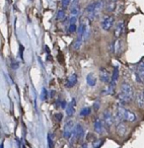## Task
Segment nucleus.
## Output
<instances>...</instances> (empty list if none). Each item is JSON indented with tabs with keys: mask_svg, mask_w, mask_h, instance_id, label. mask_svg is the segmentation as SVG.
Segmentation results:
<instances>
[{
	"mask_svg": "<svg viewBox=\"0 0 144 148\" xmlns=\"http://www.w3.org/2000/svg\"><path fill=\"white\" fill-rule=\"evenodd\" d=\"M116 8H117V4H116L115 1H108L107 3H106V9H107V11L109 13H112L114 12V11L116 10Z\"/></svg>",
	"mask_w": 144,
	"mask_h": 148,
	"instance_id": "21",
	"label": "nucleus"
},
{
	"mask_svg": "<svg viewBox=\"0 0 144 148\" xmlns=\"http://www.w3.org/2000/svg\"><path fill=\"white\" fill-rule=\"evenodd\" d=\"M48 97H49V93H48V90L46 88H43V90H42V93H41V99H43V101H46Z\"/></svg>",
	"mask_w": 144,
	"mask_h": 148,
	"instance_id": "30",
	"label": "nucleus"
},
{
	"mask_svg": "<svg viewBox=\"0 0 144 148\" xmlns=\"http://www.w3.org/2000/svg\"><path fill=\"white\" fill-rule=\"evenodd\" d=\"M110 1H115V2H117V0H110Z\"/></svg>",
	"mask_w": 144,
	"mask_h": 148,
	"instance_id": "35",
	"label": "nucleus"
},
{
	"mask_svg": "<svg viewBox=\"0 0 144 148\" xmlns=\"http://www.w3.org/2000/svg\"><path fill=\"white\" fill-rule=\"evenodd\" d=\"M135 76H136V80L139 83L144 82V60L138 64L137 68H136Z\"/></svg>",
	"mask_w": 144,
	"mask_h": 148,
	"instance_id": "8",
	"label": "nucleus"
},
{
	"mask_svg": "<svg viewBox=\"0 0 144 148\" xmlns=\"http://www.w3.org/2000/svg\"><path fill=\"white\" fill-rule=\"evenodd\" d=\"M80 11V5H79V0H72L71 6H70V14L77 16Z\"/></svg>",
	"mask_w": 144,
	"mask_h": 148,
	"instance_id": "15",
	"label": "nucleus"
},
{
	"mask_svg": "<svg viewBox=\"0 0 144 148\" xmlns=\"http://www.w3.org/2000/svg\"><path fill=\"white\" fill-rule=\"evenodd\" d=\"M71 2H72V0H62V2H61L62 7H63V8H66V7L69 6V5L71 4Z\"/></svg>",
	"mask_w": 144,
	"mask_h": 148,
	"instance_id": "32",
	"label": "nucleus"
},
{
	"mask_svg": "<svg viewBox=\"0 0 144 148\" xmlns=\"http://www.w3.org/2000/svg\"><path fill=\"white\" fill-rule=\"evenodd\" d=\"M1 148H3V144H2V145H1Z\"/></svg>",
	"mask_w": 144,
	"mask_h": 148,
	"instance_id": "37",
	"label": "nucleus"
},
{
	"mask_svg": "<svg viewBox=\"0 0 144 148\" xmlns=\"http://www.w3.org/2000/svg\"><path fill=\"white\" fill-rule=\"evenodd\" d=\"M115 18L112 14H106L101 17V27L103 31L105 32H110L112 29H113L115 25Z\"/></svg>",
	"mask_w": 144,
	"mask_h": 148,
	"instance_id": "2",
	"label": "nucleus"
},
{
	"mask_svg": "<svg viewBox=\"0 0 144 148\" xmlns=\"http://www.w3.org/2000/svg\"><path fill=\"white\" fill-rule=\"evenodd\" d=\"M103 122L105 124V128H107L108 130L112 129L116 120L115 117H114V113L112 112L111 109H106L103 112Z\"/></svg>",
	"mask_w": 144,
	"mask_h": 148,
	"instance_id": "1",
	"label": "nucleus"
},
{
	"mask_svg": "<svg viewBox=\"0 0 144 148\" xmlns=\"http://www.w3.org/2000/svg\"><path fill=\"white\" fill-rule=\"evenodd\" d=\"M83 135H84V129H83V127L80 124H76L71 138L73 140H76V141H80V140L82 139Z\"/></svg>",
	"mask_w": 144,
	"mask_h": 148,
	"instance_id": "10",
	"label": "nucleus"
},
{
	"mask_svg": "<svg viewBox=\"0 0 144 148\" xmlns=\"http://www.w3.org/2000/svg\"><path fill=\"white\" fill-rule=\"evenodd\" d=\"M104 129H105V124H104L103 120L95 117V121H93V131L97 135H101L104 134Z\"/></svg>",
	"mask_w": 144,
	"mask_h": 148,
	"instance_id": "11",
	"label": "nucleus"
},
{
	"mask_svg": "<svg viewBox=\"0 0 144 148\" xmlns=\"http://www.w3.org/2000/svg\"><path fill=\"white\" fill-rule=\"evenodd\" d=\"M65 17H66V12H65V10H64L63 7H62L61 9H59V10L57 11L56 19H57V21H62V19H64Z\"/></svg>",
	"mask_w": 144,
	"mask_h": 148,
	"instance_id": "26",
	"label": "nucleus"
},
{
	"mask_svg": "<svg viewBox=\"0 0 144 148\" xmlns=\"http://www.w3.org/2000/svg\"><path fill=\"white\" fill-rule=\"evenodd\" d=\"M65 113L67 117H73L75 114V99H72L67 105V108L65 109Z\"/></svg>",
	"mask_w": 144,
	"mask_h": 148,
	"instance_id": "16",
	"label": "nucleus"
},
{
	"mask_svg": "<svg viewBox=\"0 0 144 148\" xmlns=\"http://www.w3.org/2000/svg\"><path fill=\"white\" fill-rule=\"evenodd\" d=\"M77 29H78L77 23H68V33L69 34L77 33Z\"/></svg>",
	"mask_w": 144,
	"mask_h": 148,
	"instance_id": "27",
	"label": "nucleus"
},
{
	"mask_svg": "<svg viewBox=\"0 0 144 148\" xmlns=\"http://www.w3.org/2000/svg\"><path fill=\"white\" fill-rule=\"evenodd\" d=\"M105 6H106V3L104 0H97L95 10H93V12L91 15H88V18L91 21H95L97 17H99V15H101V11L104 10V7Z\"/></svg>",
	"mask_w": 144,
	"mask_h": 148,
	"instance_id": "5",
	"label": "nucleus"
},
{
	"mask_svg": "<svg viewBox=\"0 0 144 148\" xmlns=\"http://www.w3.org/2000/svg\"><path fill=\"white\" fill-rule=\"evenodd\" d=\"M135 103L136 105L138 106L139 108H144V95L142 92L136 93L135 95Z\"/></svg>",
	"mask_w": 144,
	"mask_h": 148,
	"instance_id": "18",
	"label": "nucleus"
},
{
	"mask_svg": "<svg viewBox=\"0 0 144 148\" xmlns=\"http://www.w3.org/2000/svg\"><path fill=\"white\" fill-rule=\"evenodd\" d=\"M86 82H87V85H89V86H95V85L97 84V77L95 76V74L93 73L87 74Z\"/></svg>",
	"mask_w": 144,
	"mask_h": 148,
	"instance_id": "20",
	"label": "nucleus"
},
{
	"mask_svg": "<svg viewBox=\"0 0 144 148\" xmlns=\"http://www.w3.org/2000/svg\"><path fill=\"white\" fill-rule=\"evenodd\" d=\"M116 85H117V82L111 80L107 84V87L103 89V95H113L114 93H115Z\"/></svg>",
	"mask_w": 144,
	"mask_h": 148,
	"instance_id": "14",
	"label": "nucleus"
},
{
	"mask_svg": "<svg viewBox=\"0 0 144 148\" xmlns=\"http://www.w3.org/2000/svg\"><path fill=\"white\" fill-rule=\"evenodd\" d=\"M77 81H78V78H77V75L75 73H72L71 75L67 77L65 81V87H68V88H71V87H74L75 85L77 84Z\"/></svg>",
	"mask_w": 144,
	"mask_h": 148,
	"instance_id": "12",
	"label": "nucleus"
},
{
	"mask_svg": "<svg viewBox=\"0 0 144 148\" xmlns=\"http://www.w3.org/2000/svg\"><path fill=\"white\" fill-rule=\"evenodd\" d=\"M136 119H137V117H136V115L133 113L132 111H130V110H126V114H125V121L127 122H134L136 121Z\"/></svg>",
	"mask_w": 144,
	"mask_h": 148,
	"instance_id": "19",
	"label": "nucleus"
},
{
	"mask_svg": "<svg viewBox=\"0 0 144 148\" xmlns=\"http://www.w3.org/2000/svg\"><path fill=\"white\" fill-rule=\"evenodd\" d=\"M75 123L73 120H67L64 125V129H63V137L65 139H70L72 137V134H73V131L75 129Z\"/></svg>",
	"mask_w": 144,
	"mask_h": 148,
	"instance_id": "4",
	"label": "nucleus"
},
{
	"mask_svg": "<svg viewBox=\"0 0 144 148\" xmlns=\"http://www.w3.org/2000/svg\"><path fill=\"white\" fill-rule=\"evenodd\" d=\"M125 21L120 19L116 23L115 27H114V37L116 39H120L124 33H125Z\"/></svg>",
	"mask_w": 144,
	"mask_h": 148,
	"instance_id": "6",
	"label": "nucleus"
},
{
	"mask_svg": "<svg viewBox=\"0 0 144 148\" xmlns=\"http://www.w3.org/2000/svg\"><path fill=\"white\" fill-rule=\"evenodd\" d=\"M105 143V140L101 138H95L93 141V148H101L103 144Z\"/></svg>",
	"mask_w": 144,
	"mask_h": 148,
	"instance_id": "24",
	"label": "nucleus"
},
{
	"mask_svg": "<svg viewBox=\"0 0 144 148\" xmlns=\"http://www.w3.org/2000/svg\"><path fill=\"white\" fill-rule=\"evenodd\" d=\"M11 66H12L13 69H19V62H16V61H14V60H12V63H11Z\"/></svg>",
	"mask_w": 144,
	"mask_h": 148,
	"instance_id": "33",
	"label": "nucleus"
},
{
	"mask_svg": "<svg viewBox=\"0 0 144 148\" xmlns=\"http://www.w3.org/2000/svg\"><path fill=\"white\" fill-rule=\"evenodd\" d=\"M120 89H121V92H123L124 95H126L128 97H130L131 99H134V89L133 86L130 84L127 81H124V82L121 83V86H120Z\"/></svg>",
	"mask_w": 144,
	"mask_h": 148,
	"instance_id": "7",
	"label": "nucleus"
},
{
	"mask_svg": "<svg viewBox=\"0 0 144 148\" xmlns=\"http://www.w3.org/2000/svg\"><path fill=\"white\" fill-rule=\"evenodd\" d=\"M93 110H95V112H97L99 109H101V101H95V103H93Z\"/></svg>",
	"mask_w": 144,
	"mask_h": 148,
	"instance_id": "31",
	"label": "nucleus"
},
{
	"mask_svg": "<svg viewBox=\"0 0 144 148\" xmlns=\"http://www.w3.org/2000/svg\"><path fill=\"white\" fill-rule=\"evenodd\" d=\"M117 99L118 101H119V103H121V105H127V103H129L130 101H132V99H130V97H128L126 95H124L123 92H121L120 91L119 93L117 95Z\"/></svg>",
	"mask_w": 144,
	"mask_h": 148,
	"instance_id": "17",
	"label": "nucleus"
},
{
	"mask_svg": "<svg viewBox=\"0 0 144 148\" xmlns=\"http://www.w3.org/2000/svg\"><path fill=\"white\" fill-rule=\"evenodd\" d=\"M81 148H89V145H88V143H82L81 144Z\"/></svg>",
	"mask_w": 144,
	"mask_h": 148,
	"instance_id": "34",
	"label": "nucleus"
},
{
	"mask_svg": "<svg viewBox=\"0 0 144 148\" xmlns=\"http://www.w3.org/2000/svg\"><path fill=\"white\" fill-rule=\"evenodd\" d=\"M82 42H83V39L82 38H78L76 37V40L74 41V43H73V45H72V47H73V49L74 50H79L81 48V46H82Z\"/></svg>",
	"mask_w": 144,
	"mask_h": 148,
	"instance_id": "23",
	"label": "nucleus"
},
{
	"mask_svg": "<svg viewBox=\"0 0 144 148\" xmlns=\"http://www.w3.org/2000/svg\"><path fill=\"white\" fill-rule=\"evenodd\" d=\"M48 146H49V148H54V139L51 133L48 134Z\"/></svg>",
	"mask_w": 144,
	"mask_h": 148,
	"instance_id": "29",
	"label": "nucleus"
},
{
	"mask_svg": "<svg viewBox=\"0 0 144 148\" xmlns=\"http://www.w3.org/2000/svg\"><path fill=\"white\" fill-rule=\"evenodd\" d=\"M126 110H127V109H125V108H124V106L121 105V103H118V105H116L115 110H114V117H115L116 123H120V122L125 121Z\"/></svg>",
	"mask_w": 144,
	"mask_h": 148,
	"instance_id": "3",
	"label": "nucleus"
},
{
	"mask_svg": "<svg viewBox=\"0 0 144 148\" xmlns=\"http://www.w3.org/2000/svg\"><path fill=\"white\" fill-rule=\"evenodd\" d=\"M91 114V107H83L82 109L80 110V112H79V116L80 117H88L89 115Z\"/></svg>",
	"mask_w": 144,
	"mask_h": 148,
	"instance_id": "22",
	"label": "nucleus"
},
{
	"mask_svg": "<svg viewBox=\"0 0 144 148\" xmlns=\"http://www.w3.org/2000/svg\"><path fill=\"white\" fill-rule=\"evenodd\" d=\"M99 80L101 81L103 83H105V84H108V83L111 81V78H112V75L110 74L109 70L107 69V68L105 67H101V69H99Z\"/></svg>",
	"mask_w": 144,
	"mask_h": 148,
	"instance_id": "9",
	"label": "nucleus"
},
{
	"mask_svg": "<svg viewBox=\"0 0 144 148\" xmlns=\"http://www.w3.org/2000/svg\"><path fill=\"white\" fill-rule=\"evenodd\" d=\"M142 93H143V95H144V89H143V90H142Z\"/></svg>",
	"mask_w": 144,
	"mask_h": 148,
	"instance_id": "36",
	"label": "nucleus"
},
{
	"mask_svg": "<svg viewBox=\"0 0 144 148\" xmlns=\"http://www.w3.org/2000/svg\"><path fill=\"white\" fill-rule=\"evenodd\" d=\"M118 79H119V67H118V66H115V68H114V70H113V74H112L111 80L117 82Z\"/></svg>",
	"mask_w": 144,
	"mask_h": 148,
	"instance_id": "28",
	"label": "nucleus"
},
{
	"mask_svg": "<svg viewBox=\"0 0 144 148\" xmlns=\"http://www.w3.org/2000/svg\"><path fill=\"white\" fill-rule=\"evenodd\" d=\"M116 133H117V135L119 137H125V135L127 134V127H126V125L123 122L116 123Z\"/></svg>",
	"mask_w": 144,
	"mask_h": 148,
	"instance_id": "13",
	"label": "nucleus"
},
{
	"mask_svg": "<svg viewBox=\"0 0 144 148\" xmlns=\"http://www.w3.org/2000/svg\"><path fill=\"white\" fill-rule=\"evenodd\" d=\"M95 4H97V1H93V2H91L86 6V8H85V12L87 13V15H91V13L93 12V10H95Z\"/></svg>",
	"mask_w": 144,
	"mask_h": 148,
	"instance_id": "25",
	"label": "nucleus"
}]
</instances>
